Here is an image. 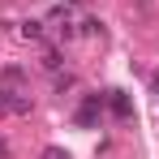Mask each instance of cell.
<instances>
[{"instance_id": "6da1fadb", "label": "cell", "mask_w": 159, "mask_h": 159, "mask_svg": "<svg viewBox=\"0 0 159 159\" xmlns=\"http://www.w3.org/2000/svg\"><path fill=\"white\" fill-rule=\"evenodd\" d=\"M112 107H116V116H129V99L120 90H112Z\"/></svg>"}, {"instance_id": "7a4b0ae2", "label": "cell", "mask_w": 159, "mask_h": 159, "mask_svg": "<svg viewBox=\"0 0 159 159\" xmlns=\"http://www.w3.org/2000/svg\"><path fill=\"white\" fill-rule=\"evenodd\" d=\"M22 34H26V39H39L43 30H39V22H26V26H22Z\"/></svg>"}, {"instance_id": "3957f363", "label": "cell", "mask_w": 159, "mask_h": 159, "mask_svg": "<svg viewBox=\"0 0 159 159\" xmlns=\"http://www.w3.org/2000/svg\"><path fill=\"white\" fill-rule=\"evenodd\" d=\"M43 159H69V155H65V151H56V146H48V151H43Z\"/></svg>"}, {"instance_id": "277c9868", "label": "cell", "mask_w": 159, "mask_h": 159, "mask_svg": "<svg viewBox=\"0 0 159 159\" xmlns=\"http://www.w3.org/2000/svg\"><path fill=\"white\" fill-rule=\"evenodd\" d=\"M155 90H159V82H155Z\"/></svg>"}]
</instances>
